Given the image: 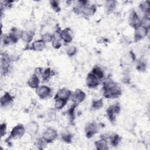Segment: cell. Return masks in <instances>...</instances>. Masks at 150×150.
Listing matches in <instances>:
<instances>
[{"mask_svg":"<svg viewBox=\"0 0 150 150\" xmlns=\"http://www.w3.org/2000/svg\"><path fill=\"white\" fill-rule=\"evenodd\" d=\"M146 64L142 60H139L137 62V69L139 71H144L146 70Z\"/></svg>","mask_w":150,"mask_h":150,"instance_id":"74e56055","label":"cell"},{"mask_svg":"<svg viewBox=\"0 0 150 150\" xmlns=\"http://www.w3.org/2000/svg\"><path fill=\"white\" fill-rule=\"evenodd\" d=\"M141 26L145 28L146 29L149 30L150 27V20L149 15L144 16L141 18Z\"/></svg>","mask_w":150,"mask_h":150,"instance_id":"1f68e13d","label":"cell"},{"mask_svg":"<svg viewBox=\"0 0 150 150\" xmlns=\"http://www.w3.org/2000/svg\"><path fill=\"white\" fill-rule=\"evenodd\" d=\"M41 39L45 43L50 42L53 40V35L49 32H46L41 35Z\"/></svg>","mask_w":150,"mask_h":150,"instance_id":"836d02e7","label":"cell"},{"mask_svg":"<svg viewBox=\"0 0 150 150\" xmlns=\"http://www.w3.org/2000/svg\"><path fill=\"white\" fill-rule=\"evenodd\" d=\"M77 52V47L75 46H73V45H71V46H68L66 49V54L69 57H70L76 55Z\"/></svg>","mask_w":150,"mask_h":150,"instance_id":"4dcf8cb0","label":"cell"},{"mask_svg":"<svg viewBox=\"0 0 150 150\" xmlns=\"http://www.w3.org/2000/svg\"><path fill=\"white\" fill-rule=\"evenodd\" d=\"M128 23L130 26L134 29L141 26V18L135 10L131 11L129 16Z\"/></svg>","mask_w":150,"mask_h":150,"instance_id":"9c48e42d","label":"cell"},{"mask_svg":"<svg viewBox=\"0 0 150 150\" xmlns=\"http://www.w3.org/2000/svg\"><path fill=\"white\" fill-rule=\"evenodd\" d=\"M116 1H107L104 4V12L107 15L111 13L117 7Z\"/></svg>","mask_w":150,"mask_h":150,"instance_id":"7402d4cb","label":"cell"},{"mask_svg":"<svg viewBox=\"0 0 150 150\" xmlns=\"http://www.w3.org/2000/svg\"><path fill=\"white\" fill-rule=\"evenodd\" d=\"M60 39H53V40L52 41V44L53 47L56 49H58L62 46V42H61Z\"/></svg>","mask_w":150,"mask_h":150,"instance_id":"f35d334b","label":"cell"},{"mask_svg":"<svg viewBox=\"0 0 150 150\" xmlns=\"http://www.w3.org/2000/svg\"><path fill=\"white\" fill-rule=\"evenodd\" d=\"M53 74L54 73L53 72V70H51L50 68H47L45 70H43L41 74V77L43 81H47Z\"/></svg>","mask_w":150,"mask_h":150,"instance_id":"83f0119b","label":"cell"},{"mask_svg":"<svg viewBox=\"0 0 150 150\" xmlns=\"http://www.w3.org/2000/svg\"><path fill=\"white\" fill-rule=\"evenodd\" d=\"M87 1H76L74 2L73 10L74 12L77 15L81 14L85 7L88 5Z\"/></svg>","mask_w":150,"mask_h":150,"instance_id":"e0dca14e","label":"cell"},{"mask_svg":"<svg viewBox=\"0 0 150 150\" xmlns=\"http://www.w3.org/2000/svg\"><path fill=\"white\" fill-rule=\"evenodd\" d=\"M56 110L54 108H50L46 112L45 118L47 122H50L54 120L56 117Z\"/></svg>","mask_w":150,"mask_h":150,"instance_id":"f546056e","label":"cell"},{"mask_svg":"<svg viewBox=\"0 0 150 150\" xmlns=\"http://www.w3.org/2000/svg\"><path fill=\"white\" fill-rule=\"evenodd\" d=\"M86 97V94L81 89H76L71 94V100L73 103L76 105H78L82 102H83Z\"/></svg>","mask_w":150,"mask_h":150,"instance_id":"52a82bcc","label":"cell"},{"mask_svg":"<svg viewBox=\"0 0 150 150\" xmlns=\"http://www.w3.org/2000/svg\"><path fill=\"white\" fill-rule=\"evenodd\" d=\"M36 94L42 100L49 99L52 96V90L50 87L47 86H39L36 89Z\"/></svg>","mask_w":150,"mask_h":150,"instance_id":"277c9868","label":"cell"},{"mask_svg":"<svg viewBox=\"0 0 150 150\" xmlns=\"http://www.w3.org/2000/svg\"><path fill=\"white\" fill-rule=\"evenodd\" d=\"M6 130H7V127H6V124L5 122L2 123L0 125V133H1V137H4L6 134Z\"/></svg>","mask_w":150,"mask_h":150,"instance_id":"60d3db41","label":"cell"},{"mask_svg":"<svg viewBox=\"0 0 150 150\" xmlns=\"http://www.w3.org/2000/svg\"><path fill=\"white\" fill-rule=\"evenodd\" d=\"M11 59L9 56L6 54L2 55L1 56V74L4 76H5L9 70V65Z\"/></svg>","mask_w":150,"mask_h":150,"instance_id":"30bf717a","label":"cell"},{"mask_svg":"<svg viewBox=\"0 0 150 150\" xmlns=\"http://www.w3.org/2000/svg\"><path fill=\"white\" fill-rule=\"evenodd\" d=\"M2 40L3 43L5 45H10V44L13 43L12 39L11 38V37L9 36V35H5L4 37L2 38Z\"/></svg>","mask_w":150,"mask_h":150,"instance_id":"ab89813d","label":"cell"},{"mask_svg":"<svg viewBox=\"0 0 150 150\" xmlns=\"http://www.w3.org/2000/svg\"><path fill=\"white\" fill-rule=\"evenodd\" d=\"M101 138V137H100ZM108 142L106 139L101 138L99 140L96 141L94 142L95 146L97 149L99 150H106L108 149Z\"/></svg>","mask_w":150,"mask_h":150,"instance_id":"cb8c5ba5","label":"cell"},{"mask_svg":"<svg viewBox=\"0 0 150 150\" xmlns=\"http://www.w3.org/2000/svg\"><path fill=\"white\" fill-rule=\"evenodd\" d=\"M26 132L31 137L35 136L39 131V124L35 121H30L25 127Z\"/></svg>","mask_w":150,"mask_h":150,"instance_id":"5bb4252c","label":"cell"},{"mask_svg":"<svg viewBox=\"0 0 150 150\" xmlns=\"http://www.w3.org/2000/svg\"><path fill=\"white\" fill-rule=\"evenodd\" d=\"M96 11L97 7L95 5H87L84 9L81 14L86 18H90L95 14Z\"/></svg>","mask_w":150,"mask_h":150,"instance_id":"ffe728a7","label":"cell"},{"mask_svg":"<svg viewBox=\"0 0 150 150\" xmlns=\"http://www.w3.org/2000/svg\"><path fill=\"white\" fill-rule=\"evenodd\" d=\"M73 135L70 132L63 133L61 135V139L63 141L66 143H70L72 141Z\"/></svg>","mask_w":150,"mask_h":150,"instance_id":"d590c367","label":"cell"},{"mask_svg":"<svg viewBox=\"0 0 150 150\" xmlns=\"http://www.w3.org/2000/svg\"><path fill=\"white\" fill-rule=\"evenodd\" d=\"M67 101L68 100L62 99V98H57L54 100V108L56 110H59L62 109L66 105Z\"/></svg>","mask_w":150,"mask_h":150,"instance_id":"4316f807","label":"cell"},{"mask_svg":"<svg viewBox=\"0 0 150 150\" xmlns=\"http://www.w3.org/2000/svg\"><path fill=\"white\" fill-rule=\"evenodd\" d=\"M46 144H47V142L42 137V138H39L36 139V140L35 142V145L37 147V148H38L39 149H42L45 147Z\"/></svg>","mask_w":150,"mask_h":150,"instance_id":"d6a6232c","label":"cell"},{"mask_svg":"<svg viewBox=\"0 0 150 150\" xmlns=\"http://www.w3.org/2000/svg\"><path fill=\"white\" fill-rule=\"evenodd\" d=\"M13 97L8 92H5L1 98V107H6L9 106L13 101Z\"/></svg>","mask_w":150,"mask_h":150,"instance_id":"ac0fdd59","label":"cell"},{"mask_svg":"<svg viewBox=\"0 0 150 150\" xmlns=\"http://www.w3.org/2000/svg\"><path fill=\"white\" fill-rule=\"evenodd\" d=\"M98 124L96 122H90L86 125L84 128L86 136L88 138H91L98 132Z\"/></svg>","mask_w":150,"mask_h":150,"instance_id":"ba28073f","label":"cell"},{"mask_svg":"<svg viewBox=\"0 0 150 150\" xmlns=\"http://www.w3.org/2000/svg\"><path fill=\"white\" fill-rule=\"evenodd\" d=\"M72 93L71 91L66 88H63L59 89L56 94L54 96V100L57 99V98H62V99H64L66 100H69V98H71Z\"/></svg>","mask_w":150,"mask_h":150,"instance_id":"2e32d148","label":"cell"},{"mask_svg":"<svg viewBox=\"0 0 150 150\" xmlns=\"http://www.w3.org/2000/svg\"><path fill=\"white\" fill-rule=\"evenodd\" d=\"M121 111V107L118 103L114 104L108 107L106 110L107 117L108 120L112 124L115 123L117 119V115H118Z\"/></svg>","mask_w":150,"mask_h":150,"instance_id":"6da1fadb","label":"cell"},{"mask_svg":"<svg viewBox=\"0 0 150 150\" xmlns=\"http://www.w3.org/2000/svg\"><path fill=\"white\" fill-rule=\"evenodd\" d=\"M45 46L46 43L40 39L34 41L28 49L32 50L35 52H40L45 49Z\"/></svg>","mask_w":150,"mask_h":150,"instance_id":"d6986e66","label":"cell"},{"mask_svg":"<svg viewBox=\"0 0 150 150\" xmlns=\"http://www.w3.org/2000/svg\"><path fill=\"white\" fill-rule=\"evenodd\" d=\"M103 96L106 98H116L121 95L122 90L120 87L117 84L116 86L111 88L103 90Z\"/></svg>","mask_w":150,"mask_h":150,"instance_id":"5b68a950","label":"cell"},{"mask_svg":"<svg viewBox=\"0 0 150 150\" xmlns=\"http://www.w3.org/2000/svg\"><path fill=\"white\" fill-rule=\"evenodd\" d=\"M91 73L100 80H103V79L104 77V72L103 70L99 66L94 67Z\"/></svg>","mask_w":150,"mask_h":150,"instance_id":"d4e9b609","label":"cell"},{"mask_svg":"<svg viewBox=\"0 0 150 150\" xmlns=\"http://www.w3.org/2000/svg\"><path fill=\"white\" fill-rule=\"evenodd\" d=\"M35 35V30H24L22 39L26 43H30Z\"/></svg>","mask_w":150,"mask_h":150,"instance_id":"484cf974","label":"cell"},{"mask_svg":"<svg viewBox=\"0 0 150 150\" xmlns=\"http://www.w3.org/2000/svg\"><path fill=\"white\" fill-rule=\"evenodd\" d=\"M60 38L64 43H70L73 40V32L69 28H65L61 30L60 33Z\"/></svg>","mask_w":150,"mask_h":150,"instance_id":"7c38bea8","label":"cell"},{"mask_svg":"<svg viewBox=\"0 0 150 150\" xmlns=\"http://www.w3.org/2000/svg\"><path fill=\"white\" fill-rule=\"evenodd\" d=\"M149 32V30L145 29L142 26H139L134 30V41L135 42H138L144 38H145Z\"/></svg>","mask_w":150,"mask_h":150,"instance_id":"8fae6325","label":"cell"},{"mask_svg":"<svg viewBox=\"0 0 150 150\" xmlns=\"http://www.w3.org/2000/svg\"><path fill=\"white\" fill-rule=\"evenodd\" d=\"M136 60V55L132 50L124 54L120 59V64L125 69H128Z\"/></svg>","mask_w":150,"mask_h":150,"instance_id":"7a4b0ae2","label":"cell"},{"mask_svg":"<svg viewBox=\"0 0 150 150\" xmlns=\"http://www.w3.org/2000/svg\"><path fill=\"white\" fill-rule=\"evenodd\" d=\"M58 137L57 130L52 127L47 128L42 134V138L47 144L53 142Z\"/></svg>","mask_w":150,"mask_h":150,"instance_id":"8992f818","label":"cell"},{"mask_svg":"<svg viewBox=\"0 0 150 150\" xmlns=\"http://www.w3.org/2000/svg\"><path fill=\"white\" fill-rule=\"evenodd\" d=\"M138 8L141 11L142 13L144 15L143 16L145 15H149V12H150V6H149V2L148 1L142 2L139 5Z\"/></svg>","mask_w":150,"mask_h":150,"instance_id":"603a6c76","label":"cell"},{"mask_svg":"<svg viewBox=\"0 0 150 150\" xmlns=\"http://www.w3.org/2000/svg\"><path fill=\"white\" fill-rule=\"evenodd\" d=\"M39 76H38L35 73L31 75L28 81V85L32 88L36 89L39 86Z\"/></svg>","mask_w":150,"mask_h":150,"instance_id":"44dd1931","label":"cell"},{"mask_svg":"<svg viewBox=\"0 0 150 150\" xmlns=\"http://www.w3.org/2000/svg\"><path fill=\"white\" fill-rule=\"evenodd\" d=\"M50 5L53 10L56 12H59L61 11V8L59 5V2L57 1H50Z\"/></svg>","mask_w":150,"mask_h":150,"instance_id":"8d00e7d4","label":"cell"},{"mask_svg":"<svg viewBox=\"0 0 150 150\" xmlns=\"http://www.w3.org/2000/svg\"><path fill=\"white\" fill-rule=\"evenodd\" d=\"M26 132L25 127L21 124H19L15 126L11 130L7 141L11 139H16L22 138Z\"/></svg>","mask_w":150,"mask_h":150,"instance_id":"3957f363","label":"cell"},{"mask_svg":"<svg viewBox=\"0 0 150 150\" xmlns=\"http://www.w3.org/2000/svg\"><path fill=\"white\" fill-rule=\"evenodd\" d=\"M104 105L103 98L93 100L91 105V108L93 110H97L101 108Z\"/></svg>","mask_w":150,"mask_h":150,"instance_id":"f1b7e54d","label":"cell"},{"mask_svg":"<svg viewBox=\"0 0 150 150\" xmlns=\"http://www.w3.org/2000/svg\"><path fill=\"white\" fill-rule=\"evenodd\" d=\"M23 27L25 28V30H35V23L32 20L27 21L23 25Z\"/></svg>","mask_w":150,"mask_h":150,"instance_id":"e575fe53","label":"cell"},{"mask_svg":"<svg viewBox=\"0 0 150 150\" xmlns=\"http://www.w3.org/2000/svg\"><path fill=\"white\" fill-rule=\"evenodd\" d=\"M100 80L98 79L91 72L89 73L86 79V83L88 88H94L98 86L100 84Z\"/></svg>","mask_w":150,"mask_h":150,"instance_id":"4fadbf2b","label":"cell"},{"mask_svg":"<svg viewBox=\"0 0 150 150\" xmlns=\"http://www.w3.org/2000/svg\"><path fill=\"white\" fill-rule=\"evenodd\" d=\"M23 32H24L23 30L19 29L16 27H13L11 29L8 35L12 39L13 43H16L19 39L22 38Z\"/></svg>","mask_w":150,"mask_h":150,"instance_id":"9a60e30c","label":"cell"}]
</instances>
